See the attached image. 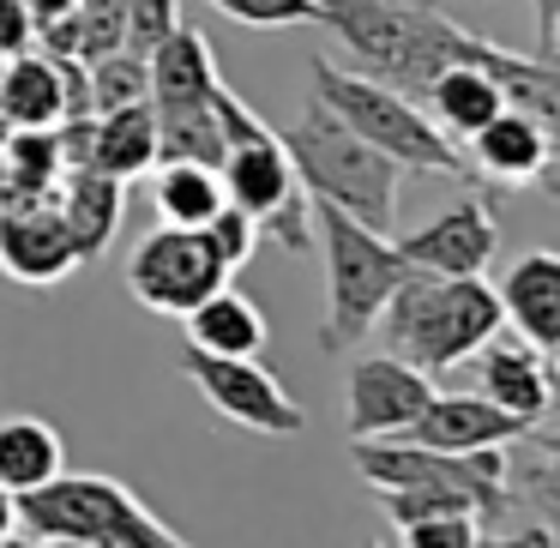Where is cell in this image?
Wrapping results in <instances>:
<instances>
[{
	"label": "cell",
	"instance_id": "f35d334b",
	"mask_svg": "<svg viewBox=\"0 0 560 548\" xmlns=\"http://www.w3.org/2000/svg\"><path fill=\"white\" fill-rule=\"evenodd\" d=\"M548 43H555V61H560V7L548 13Z\"/></svg>",
	"mask_w": 560,
	"mask_h": 548
},
{
	"label": "cell",
	"instance_id": "8fae6325",
	"mask_svg": "<svg viewBox=\"0 0 560 548\" xmlns=\"http://www.w3.org/2000/svg\"><path fill=\"white\" fill-rule=\"evenodd\" d=\"M506 500L530 518L512 543H560V380H555L548 410L512 440Z\"/></svg>",
	"mask_w": 560,
	"mask_h": 548
},
{
	"label": "cell",
	"instance_id": "d6a6232c",
	"mask_svg": "<svg viewBox=\"0 0 560 548\" xmlns=\"http://www.w3.org/2000/svg\"><path fill=\"white\" fill-rule=\"evenodd\" d=\"M182 25V0H127V31H121V49L151 55L170 31Z\"/></svg>",
	"mask_w": 560,
	"mask_h": 548
},
{
	"label": "cell",
	"instance_id": "3957f363",
	"mask_svg": "<svg viewBox=\"0 0 560 548\" xmlns=\"http://www.w3.org/2000/svg\"><path fill=\"white\" fill-rule=\"evenodd\" d=\"M314 25H326L362 61V73L398 85L404 97H422L440 67L464 61V37H470L446 13L404 0H314Z\"/></svg>",
	"mask_w": 560,
	"mask_h": 548
},
{
	"label": "cell",
	"instance_id": "52a82bcc",
	"mask_svg": "<svg viewBox=\"0 0 560 548\" xmlns=\"http://www.w3.org/2000/svg\"><path fill=\"white\" fill-rule=\"evenodd\" d=\"M314 242L326 254V319H319V350L343 355L380 326V307L392 302L404 266L398 242H386V230H368L350 211L314 199Z\"/></svg>",
	"mask_w": 560,
	"mask_h": 548
},
{
	"label": "cell",
	"instance_id": "4316f807",
	"mask_svg": "<svg viewBox=\"0 0 560 548\" xmlns=\"http://www.w3.org/2000/svg\"><path fill=\"white\" fill-rule=\"evenodd\" d=\"M151 199H158L163 223H182V230H199L211 211L223 206V182L211 163H151Z\"/></svg>",
	"mask_w": 560,
	"mask_h": 548
},
{
	"label": "cell",
	"instance_id": "d4e9b609",
	"mask_svg": "<svg viewBox=\"0 0 560 548\" xmlns=\"http://www.w3.org/2000/svg\"><path fill=\"white\" fill-rule=\"evenodd\" d=\"M61 145H55V127H13L7 145H0V211L7 206H31V199H49L61 187Z\"/></svg>",
	"mask_w": 560,
	"mask_h": 548
},
{
	"label": "cell",
	"instance_id": "7a4b0ae2",
	"mask_svg": "<svg viewBox=\"0 0 560 548\" xmlns=\"http://www.w3.org/2000/svg\"><path fill=\"white\" fill-rule=\"evenodd\" d=\"M211 103H218V121H223V158H218L223 199L259 223V242L307 254V242H314V199L295 182V163L283 151V139L230 85H218Z\"/></svg>",
	"mask_w": 560,
	"mask_h": 548
},
{
	"label": "cell",
	"instance_id": "5b68a950",
	"mask_svg": "<svg viewBox=\"0 0 560 548\" xmlns=\"http://www.w3.org/2000/svg\"><path fill=\"white\" fill-rule=\"evenodd\" d=\"M283 151L295 163V182L307 187V199H326V206L350 211L368 230H392L398 218V163L386 151H374L355 127H343L338 115L319 97H307V109L283 127Z\"/></svg>",
	"mask_w": 560,
	"mask_h": 548
},
{
	"label": "cell",
	"instance_id": "ac0fdd59",
	"mask_svg": "<svg viewBox=\"0 0 560 548\" xmlns=\"http://www.w3.org/2000/svg\"><path fill=\"white\" fill-rule=\"evenodd\" d=\"M476 380H482V392L500 404V410H512L518 422H536V416L548 410V398H555V374L542 368V355H536V343H500V331L476 350Z\"/></svg>",
	"mask_w": 560,
	"mask_h": 548
},
{
	"label": "cell",
	"instance_id": "603a6c76",
	"mask_svg": "<svg viewBox=\"0 0 560 548\" xmlns=\"http://www.w3.org/2000/svg\"><path fill=\"white\" fill-rule=\"evenodd\" d=\"M0 115H7V127H55L67 115L61 67L43 49H25V55H7L0 61Z\"/></svg>",
	"mask_w": 560,
	"mask_h": 548
},
{
	"label": "cell",
	"instance_id": "60d3db41",
	"mask_svg": "<svg viewBox=\"0 0 560 548\" xmlns=\"http://www.w3.org/2000/svg\"><path fill=\"white\" fill-rule=\"evenodd\" d=\"M536 7H542V25H548V13H555V7H560V0H536Z\"/></svg>",
	"mask_w": 560,
	"mask_h": 548
},
{
	"label": "cell",
	"instance_id": "44dd1931",
	"mask_svg": "<svg viewBox=\"0 0 560 548\" xmlns=\"http://www.w3.org/2000/svg\"><path fill=\"white\" fill-rule=\"evenodd\" d=\"M428 109V121L440 127L446 139H470L482 121H494L500 109H506V97H500V85L482 73L476 61H446L434 79L422 85V97H416Z\"/></svg>",
	"mask_w": 560,
	"mask_h": 548
},
{
	"label": "cell",
	"instance_id": "277c9868",
	"mask_svg": "<svg viewBox=\"0 0 560 548\" xmlns=\"http://www.w3.org/2000/svg\"><path fill=\"white\" fill-rule=\"evenodd\" d=\"M380 326H386L392 350H398L404 362L440 374V368L470 362V355L506 326V314H500L494 283L440 278V271H416L410 266L398 278V290H392V302L380 307Z\"/></svg>",
	"mask_w": 560,
	"mask_h": 548
},
{
	"label": "cell",
	"instance_id": "7c38bea8",
	"mask_svg": "<svg viewBox=\"0 0 560 548\" xmlns=\"http://www.w3.org/2000/svg\"><path fill=\"white\" fill-rule=\"evenodd\" d=\"M500 247V230H494V211H488V199H458V206H446L440 218H428L422 230L398 235V254L404 266L416 271H440V278H482L488 259H494Z\"/></svg>",
	"mask_w": 560,
	"mask_h": 548
},
{
	"label": "cell",
	"instance_id": "b9f144b4",
	"mask_svg": "<svg viewBox=\"0 0 560 548\" xmlns=\"http://www.w3.org/2000/svg\"><path fill=\"white\" fill-rule=\"evenodd\" d=\"M7 133H13V127H7V115H0V145H7Z\"/></svg>",
	"mask_w": 560,
	"mask_h": 548
},
{
	"label": "cell",
	"instance_id": "30bf717a",
	"mask_svg": "<svg viewBox=\"0 0 560 548\" xmlns=\"http://www.w3.org/2000/svg\"><path fill=\"white\" fill-rule=\"evenodd\" d=\"M428 398H434L428 368L404 362V355H362V362H350V386H343V428H350V440L404 434Z\"/></svg>",
	"mask_w": 560,
	"mask_h": 548
},
{
	"label": "cell",
	"instance_id": "1f68e13d",
	"mask_svg": "<svg viewBox=\"0 0 560 548\" xmlns=\"http://www.w3.org/2000/svg\"><path fill=\"white\" fill-rule=\"evenodd\" d=\"M199 235H206V247L211 254L223 259V266H247V259H254V247H259V223L247 218L242 206H230V199H223L218 211H211L206 223H199Z\"/></svg>",
	"mask_w": 560,
	"mask_h": 548
},
{
	"label": "cell",
	"instance_id": "f1b7e54d",
	"mask_svg": "<svg viewBox=\"0 0 560 548\" xmlns=\"http://www.w3.org/2000/svg\"><path fill=\"white\" fill-rule=\"evenodd\" d=\"M91 67V109H121V103H139L151 97V67L145 55L133 49H109L103 61H85Z\"/></svg>",
	"mask_w": 560,
	"mask_h": 548
},
{
	"label": "cell",
	"instance_id": "ffe728a7",
	"mask_svg": "<svg viewBox=\"0 0 560 548\" xmlns=\"http://www.w3.org/2000/svg\"><path fill=\"white\" fill-rule=\"evenodd\" d=\"M55 206L67 218V235H73L79 259H97L115 242V230H121L127 182H115L103 170H67L61 187H55Z\"/></svg>",
	"mask_w": 560,
	"mask_h": 548
},
{
	"label": "cell",
	"instance_id": "7402d4cb",
	"mask_svg": "<svg viewBox=\"0 0 560 548\" xmlns=\"http://www.w3.org/2000/svg\"><path fill=\"white\" fill-rule=\"evenodd\" d=\"M182 326H187V343H194V350H211V355H259L271 338L259 302L242 290H230V283L211 290L199 307H187Z\"/></svg>",
	"mask_w": 560,
	"mask_h": 548
},
{
	"label": "cell",
	"instance_id": "2e32d148",
	"mask_svg": "<svg viewBox=\"0 0 560 548\" xmlns=\"http://www.w3.org/2000/svg\"><path fill=\"white\" fill-rule=\"evenodd\" d=\"M464 61H476L488 79H494L500 97H506V109L542 121L548 133L560 127V61H530V55H512V49H500V43L476 37V31L464 37Z\"/></svg>",
	"mask_w": 560,
	"mask_h": 548
},
{
	"label": "cell",
	"instance_id": "8d00e7d4",
	"mask_svg": "<svg viewBox=\"0 0 560 548\" xmlns=\"http://www.w3.org/2000/svg\"><path fill=\"white\" fill-rule=\"evenodd\" d=\"M31 7V19H61V13H73L79 0H25Z\"/></svg>",
	"mask_w": 560,
	"mask_h": 548
},
{
	"label": "cell",
	"instance_id": "9c48e42d",
	"mask_svg": "<svg viewBox=\"0 0 560 548\" xmlns=\"http://www.w3.org/2000/svg\"><path fill=\"white\" fill-rule=\"evenodd\" d=\"M230 283V266L206 247L199 230H182V223H158L151 235H139V247L127 254V290L139 295V307L151 314H175L199 307L211 290Z\"/></svg>",
	"mask_w": 560,
	"mask_h": 548
},
{
	"label": "cell",
	"instance_id": "e575fe53",
	"mask_svg": "<svg viewBox=\"0 0 560 548\" xmlns=\"http://www.w3.org/2000/svg\"><path fill=\"white\" fill-rule=\"evenodd\" d=\"M37 43V19H31L25 0H0V61L7 55H25Z\"/></svg>",
	"mask_w": 560,
	"mask_h": 548
},
{
	"label": "cell",
	"instance_id": "ba28073f",
	"mask_svg": "<svg viewBox=\"0 0 560 548\" xmlns=\"http://www.w3.org/2000/svg\"><path fill=\"white\" fill-rule=\"evenodd\" d=\"M182 374L206 392V404L223 416V422L247 428V434H266V440H290L307 428L302 398H290L278 374H271L259 355H211V350H182Z\"/></svg>",
	"mask_w": 560,
	"mask_h": 548
},
{
	"label": "cell",
	"instance_id": "836d02e7",
	"mask_svg": "<svg viewBox=\"0 0 560 548\" xmlns=\"http://www.w3.org/2000/svg\"><path fill=\"white\" fill-rule=\"evenodd\" d=\"M223 19L254 31H283V25H314V0H211Z\"/></svg>",
	"mask_w": 560,
	"mask_h": 548
},
{
	"label": "cell",
	"instance_id": "74e56055",
	"mask_svg": "<svg viewBox=\"0 0 560 548\" xmlns=\"http://www.w3.org/2000/svg\"><path fill=\"white\" fill-rule=\"evenodd\" d=\"M548 170H555V182H560V127L548 133Z\"/></svg>",
	"mask_w": 560,
	"mask_h": 548
},
{
	"label": "cell",
	"instance_id": "83f0119b",
	"mask_svg": "<svg viewBox=\"0 0 560 548\" xmlns=\"http://www.w3.org/2000/svg\"><path fill=\"white\" fill-rule=\"evenodd\" d=\"M218 97V91H211ZM158 109V103H151ZM223 158V121L218 103H175V109H158V163H211L218 170Z\"/></svg>",
	"mask_w": 560,
	"mask_h": 548
},
{
	"label": "cell",
	"instance_id": "5bb4252c",
	"mask_svg": "<svg viewBox=\"0 0 560 548\" xmlns=\"http://www.w3.org/2000/svg\"><path fill=\"white\" fill-rule=\"evenodd\" d=\"M530 422H518L512 410H500L488 392H434L422 404L404 440H422V446L440 452H476V446H512Z\"/></svg>",
	"mask_w": 560,
	"mask_h": 548
},
{
	"label": "cell",
	"instance_id": "ab89813d",
	"mask_svg": "<svg viewBox=\"0 0 560 548\" xmlns=\"http://www.w3.org/2000/svg\"><path fill=\"white\" fill-rule=\"evenodd\" d=\"M548 355H555V380H560V338H555V343H548Z\"/></svg>",
	"mask_w": 560,
	"mask_h": 548
},
{
	"label": "cell",
	"instance_id": "6da1fadb",
	"mask_svg": "<svg viewBox=\"0 0 560 548\" xmlns=\"http://www.w3.org/2000/svg\"><path fill=\"white\" fill-rule=\"evenodd\" d=\"M25 543H73V548H175L182 530L163 524L127 482L97 470H55L49 482L13 494Z\"/></svg>",
	"mask_w": 560,
	"mask_h": 548
},
{
	"label": "cell",
	"instance_id": "cb8c5ba5",
	"mask_svg": "<svg viewBox=\"0 0 560 548\" xmlns=\"http://www.w3.org/2000/svg\"><path fill=\"white\" fill-rule=\"evenodd\" d=\"M151 163H158V109H151V97L103 109L97 115V145H91V170L115 175V182H133Z\"/></svg>",
	"mask_w": 560,
	"mask_h": 548
},
{
	"label": "cell",
	"instance_id": "e0dca14e",
	"mask_svg": "<svg viewBox=\"0 0 560 548\" xmlns=\"http://www.w3.org/2000/svg\"><path fill=\"white\" fill-rule=\"evenodd\" d=\"M500 314L518 326L524 343L548 350L560 338V247H542V254H524L518 266L500 278Z\"/></svg>",
	"mask_w": 560,
	"mask_h": 548
},
{
	"label": "cell",
	"instance_id": "484cf974",
	"mask_svg": "<svg viewBox=\"0 0 560 548\" xmlns=\"http://www.w3.org/2000/svg\"><path fill=\"white\" fill-rule=\"evenodd\" d=\"M55 470H67V440L43 416H7L0 422V488L25 494V488L49 482Z\"/></svg>",
	"mask_w": 560,
	"mask_h": 548
},
{
	"label": "cell",
	"instance_id": "d6986e66",
	"mask_svg": "<svg viewBox=\"0 0 560 548\" xmlns=\"http://www.w3.org/2000/svg\"><path fill=\"white\" fill-rule=\"evenodd\" d=\"M145 67H151V103H158V109H175V103H211V91L223 85L206 31H194L187 19L145 55Z\"/></svg>",
	"mask_w": 560,
	"mask_h": 548
},
{
	"label": "cell",
	"instance_id": "d590c367",
	"mask_svg": "<svg viewBox=\"0 0 560 548\" xmlns=\"http://www.w3.org/2000/svg\"><path fill=\"white\" fill-rule=\"evenodd\" d=\"M19 530V506H13V488H0V543H13Z\"/></svg>",
	"mask_w": 560,
	"mask_h": 548
},
{
	"label": "cell",
	"instance_id": "9a60e30c",
	"mask_svg": "<svg viewBox=\"0 0 560 548\" xmlns=\"http://www.w3.org/2000/svg\"><path fill=\"white\" fill-rule=\"evenodd\" d=\"M464 145H470L464 151L470 175L488 187H530L536 175L548 170V127L530 121V115H518V109H500L494 121H482Z\"/></svg>",
	"mask_w": 560,
	"mask_h": 548
},
{
	"label": "cell",
	"instance_id": "4fadbf2b",
	"mask_svg": "<svg viewBox=\"0 0 560 548\" xmlns=\"http://www.w3.org/2000/svg\"><path fill=\"white\" fill-rule=\"evenodd\" d=\"M85 266L67 235L61 206L49 199H31V206H7L0 211V271L13 283H31V290H49V283L73 278Z\"/></svg>",
	"mask_w": 560,
	"mask_h": 548
},
{
	"label": "cell",
	"instance_id": "4dcf8cb0",
	"mask_svg": "<svg viewBox=\"0 0 560 548\" xmlns=\"http://www.w3.org/2000/svg\"><path fill=\"white\" fill-rule=\"evenodd\" d=\"M73 31H79V61H103L109 49H121L127 0H79V7H73Z\"/></svg>",
	"mask_w": 560,
	"mask_h": 548
},
{
	"label": "cell",
	"instance_id": "f546056e",
	"mask_svg": "<svg viewBox=\"0 0 560 548\" xmlns=\"http://www.w3.org/2000/svg\"><path fill=\"white\" fill-rule=\"evenodd\" d=\"M398 536L410 548H476V543H488V518L470 506H452V512H428V518L404 524Z\"/></svg>",
	"mask_w": 560,
	"mask_h": 548
},
{
	"label": "cell",
	"instance_id": "8992f818",
	"mask_svg": "<svg viewBox=\"0 0 560 548\" xmlns=\"http://www.w3.org/2000/svg\"><path fill=\"white\" fill-rule=\"evenodd\" d=\"M314 97L326 103L343 127H355L374 151H386L398 170L470 182V163H464L458 139H446L434 121H428L422 103L404 97V91L386 85V79L355 73V67L331 61V55H314Z\"/></svg>",
	"mask_w": 560,
	"mask_h": 548
}]
</instances>
